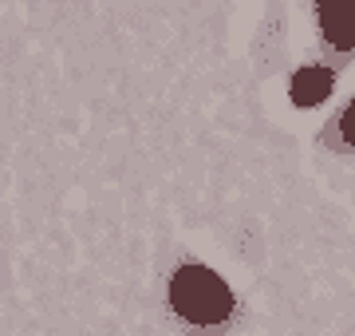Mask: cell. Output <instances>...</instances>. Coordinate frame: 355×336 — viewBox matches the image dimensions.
Returning <instances> with one entry per match:
<instances>
[{
  "instance_id": "1",
  "label": "cell",
  "mask_w": 355,
  "mask_h": 336,
  "mask_svg": "<svg viewBox=\"0 0 355 336\" xmlns=\"http://www.w3.org/2000/svg\"><path fill=\"white\" fill-rule=\"evenodd\" d=\"M170 301L174 309L193 324H217L225 321L229 309H233V297H229L225 281L217 273L202 269V265H182L170 281Z\"/></svg>"
},
{
  "instance_id": "2",
  "label": "cell",
  "mask_w": 355,
  "mask_h": 336,
  "mask_svg": "<svg viewBox=\"0 0 355 336\" xmlns=\"http://www.w3.org/2000/svg\"><path fill=\"white\" fill-rule=\"evenodd\" d=\"M320 32L331 48L352 52L355 48V0H316Z\"/></svg>"
},
{
  "instance_id": "3",
  "label": "cell",
  "mask_w": 355,
  "mask_h": 336,
  "mask_svg": "<svg viewBox=\"0 0 355 336\" xmlns=\"http://www.w3.org/2000/svg\"><path fill=\"white\" fill-rule=\"evenodd\" d=\"M331 95V72L324 67H300L292 76V103L296 107H316Z\"/></svg>"
},
{
  "instance_id": "4",
  "label": "cell",
  "mask_w": 355,
  "mask_h": 336,
  "mask_svg": "<svg viewBox=\"0 0 355 336\" xmlns=\"http://www.w3.org/2000/svg\"><path fill=\"white\" fill-rule=\"evenodd\" d=\"M340 131H343V142L347 146H355V103L343 111V119H340Z\"/></svg>"
}]
</instances>
